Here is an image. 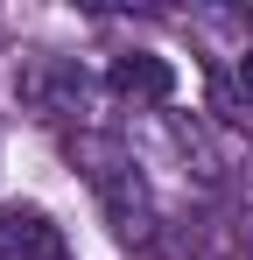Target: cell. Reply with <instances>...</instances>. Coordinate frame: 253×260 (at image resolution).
Masks as SVG:
<instances>
[{
    "label": "cell",
    "instance_id": "obj_1",
    "mask_svg": "<svg viewBox=\"0 0 253 260\" xmlns=\"http://www.w3.org/2000/svg\"><path fill=\"white\" fill-rule=\"evenodd\" d=\"M71 162H78L84 183L99 190V204H106V218H113V232H120V239H148L155 204H148V183H141V169L126 162V148H120V141L84 134V141H71Z\"/></svg>",
    "mask_w": 253,
    "mask_h": 260
},
{
    "label": "cell",
    "instance_id": "obj_5",
    "mask_svg": "<svg viewBox=\"0 0 253 260\" xmlns=\"http://www.w3.org/2000/svg\"><path fill=\"white\" fill-rule=\"evenodd\" d=\"M232 78H239V91H246V99H253V49H246V56H239V71H232Z\"/></svg>",
    "mask_w": 253,
    "mask_h": 260
},
{
    "label": "cell",
    "instance_id": "obj_3",
    "mask_svg": "<svg viewBox=\"0 0 253 260\" xmlns=\"http://www.w3.org/2000/svg\"><path fill=\"white\" fill-rule=\"evenodd\" d=\"M14 91H21V99H28L36 113H49V120H56V113H71V106L84 99V78H78V63L36 56V63H28V71L14 78Z\"/></svg>",
    "mask_w": 253,
    "mask_h": 260
},
{
    "label": "cell",
    "instance_id": "obj_4",
    "mask_svg": "<svg viewBox=\"0 0 253 260\" xmlns=\"http://www.w3.org/2000/svg\"><path fill=\"white\" fill-rule=\"evenodd\" d=\"M113 91L134 99V106H162L169 91H176V71H169V56H155V49H126V56H113Z\"/></svg>",
    "mask_w": 253,
    "mask_h": 260
},
{
    "label": "cell",
    "instance_id": "obj_2",
    "mask_svg": "<svg viewBox=\"0 0 253 260\" xmlns=\"http://www.w3.org/2000/svg\"><path fill=\"white\" fill-rule=\"evenodd\" d=\"M0 260H71L64 225L42 204H0Z\"/></svg>",
    "mask_w": 253,
    "mask_h": 260
}]
</instances>
